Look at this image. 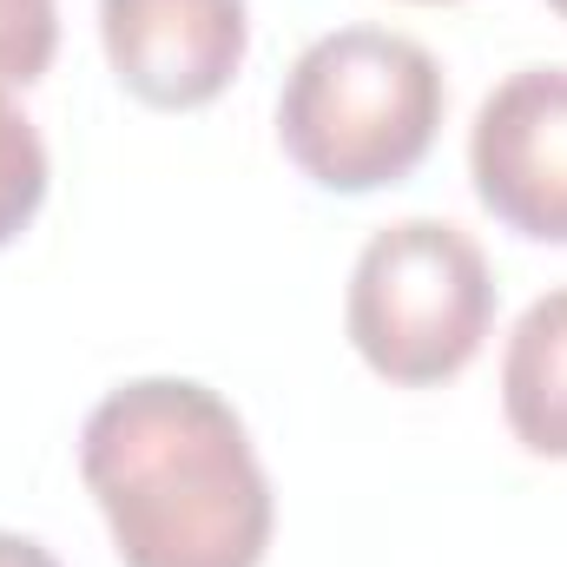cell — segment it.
I'll return each instance as SVG.
<instances>
[{"instance_id": "9", "label": "cell", "mask_w": 567, "mask_h": 567, "mask_svg": "<svg viewBox=\"0 0 567 567\" xmlns=\"http://www.w3.org/2000/svg\"><path fill=\"white\" fill-rule=\"evenodd\" d=\"M0 567H60V561H53L33 535H7V528H0Z\"/></svg>"}, {"instance_id": "11", "label": "cell", "mask_w": 567, "mask_h": 567, "mask_svg": "<svg viewBox=\"0 0 567 567\" xmlns=\"http://www.w3.org/2000/svg\"><path fill=\"white\" fill-rule=\"evenodd\" d=\"M416 7H442V0H416Z\"/></svg>"}, {"instance_id": "1", "label": "cell", "mask_w": 567, "mask_h": 567, "mask_svg": "<svg viewBox=\"0 0 567 567\" xmlns=\"http://www.w3.org/2000/svg\"><path fill=\"white\" fill-rule=\"evenodd\" d=\"M80 475L126 567H258L271 548L265 462L192 377L120 383L80 429Z\"/></svg>"}, {"instance_id": "6", "label": "cell", "mask_w": 567, "mask_h": 567, "mask_svg": "<svg viewBox=\"0 0 567 567\" xmlns=\"http://www.w3.org/2000/svg\"><path fill=\"white\" fill-rule=\"evenodd\" d=\"M502 416L528 455L567 462V290L522 310L502 357Z\"/></svg>"}, {"instance_id": "10", "label": "cell", "mask_w": 567, "mask_h": 567, "mask_svg": "<svg viewBox=\"0 0 567 567\" xmlns=\"http://www.w3.org/2000/svg\"><path fill=\"white\" fill-rule=\"evenodd\" d=\"M548 7H555V13H561V20H567V0H548Z\"/></svg>"}, {"instance_id": "2", "label": "cell", "mask_w": 567, "mask_h": 567, "mask_svg": "<svg viewBox=\"0 0 567 567\" xmlns=\"http://www.w3.org/2000/svg\"><path fill=\"white\" fill-rule=\"evenodd\" d=\"M442 66L390 27H337L310 40L284 80L278 140L323 192H383L410 178L442 126Z\"/></svg>"}, {"instance_id": "4", "label": "cell", "mask_w": 567, "mask_h": 567, "mask_svg": "<svg viewBox=\"0 0 567 567\" xmlns=\"http://www.w3.org/2000/svg\"><path fill=\"white\" fill-rule=\"evenodd\" d=\"M468 178L508 231L567 245V66H522L482 100Z\"/></svg>"}, {"instance_id": "8", "label": "cell", "mask_w": 567, "mask_h": 567, "mask_svg": "<svg viewBox=\"0 0 567 567\" xmlns=\"http://www.w3.org/2000/svg\"><path fill=\"white\" fill-rule=\"evenodd\" d=\"M53 47H60L53 0H0V100L33 86L53 66Z\"/></svg>"}, {"instance_id": "7", "label": "cell", "mask_w": 567, "mask_h": 567, "mask_svg": "<svg viewBox=\"0 0 567 567\" xmlns=\"http://www.w3.org/2000/svg\"><path fill=\"white\" fill-rule=\"evenodd\" d=\"M47 205V145L20 106L0 100V245H13Z\"/></svg>"}, {"instance_id": "5", "label": "cell", "mask_w": 567, "mask_h": 567, "mask_svg": "<svg viewBox=\"0 0 567 567\" xmlns=\"http://www.w3.org/2000/svg\"><path fill=\"white\" fill-rule=\"evenodd\" d=\"M100 40L140 106L192 113L245 66L251 20L245 0H100Z\"/></svg>"}, {"instance_id": "3", "label": "cell", "mask_w": 567, "mask_h": 567, "mask_svg": "<svg viewBox=\"0 0 567 567\" xmlns=\"http://www.w3.org/2000/svg\"><path fill=\"white\" fill-rule=\"evenodd\" d=\"M488 323H495V271L482 245L449 218L383 225L350 271L343 330L357 357L396 390H435L462 377Z\"/></svg>"}]
</instances>
